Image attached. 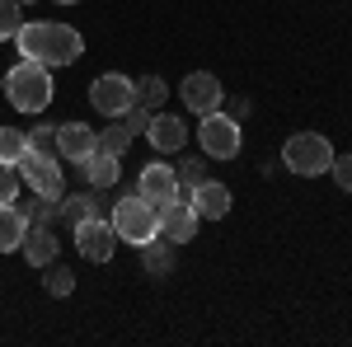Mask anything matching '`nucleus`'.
I'll return each mask as SVG.
<instances>
[{
    "mask_svg": "<svg viewBox=\"0 0 352 347\" xmlns=\"http://www.w3.org/2000/svg\"><path fill=\"white\" fill-rule=\"evenodd\" d=\"M14 43H19V56L43 61L47 71H52V66H71V61H80V56H85V38L71 24H56V19L24 24L19 33H14Z\"/></svg>",
    "mask_w": 352,
    "mask_h": 347,
    "instance_id": "nucleus-1",
    "label": "nucleus"
},
{
    "mask_svg": "<svg viewBox=\"0 0 352 347\" xmlns=\"http://www.w3.org/2000/svg\"><path fill=\"white\" fill-rule=\"evenodd\" d=\"M5 94H10V104L19 108V113H43V108L52 104V94H56L52 71H47L43 61L19 56V66L5 71Z\"/></svg>",
    "mask_w": 352,
    "mask_h": 347,
    "instance_id": "nucleus-2",
    "label": "nucleus"
},
{
    "mask_svg": "<svg viewBox=\"0 0 352 347\" xmlns=\"http://www.w3.org/2000/svg\"><path fill=\"white\" fill-rule=\"evenodd\" d=\"M113 230H118V240L132 244V249L151 244L155 235H160V225H155V202H146L141 192L113 202Z\"/></svg>",
    "mask_w": 352,
    "mask_h": 347,
    "instance_id": "nucleus-3",
    "label": "nucleus"
},
{
    "mask_svg": "<svg viewBox=\"0 0 352 347\" xmlns=\"http://www.w3.org/2000/svg\"><path fill=\"white\" fill-rule=\"evenodd\" d=\"M282 164L300 174V179H315V174H329V164H333V146H329V136L320 132H296L287 146H282Z\"/></svg>",
    "mask_w": 352,
    "mask_h": 347,
    "instance_id": "nucleus-4",
    "label": "nucleus"
},
{
    "mask_svg": "<svg viewBox=\"0 0 352 347\" xmlns=\"http://www.w3.org/2000/svg\"><path fill=\"white\" fill-rule=\"evenodd\" d=\"M197 141H202V155L207 160H235L244 146V132H240V117H230V113H202V122H197Z\"/></svg>",
    "mask_w": 352,
    "mask_h": 347,
    "instance_id": "nucleus-5",
    "label": "nucleus"
},
{
    "mask_svg": "<svg viewBox=\"0 0 352 347\" xmlns=\"http://www.w3.org/2000/svg\"><path fill=\"white\" fill-rule=\"evenodd\" d=\"M14 169H19V179L33 188V197H61V192H66V174H61L56 155H43V150H24V160L14 164Z\"/></svg>",
    "mask_w": 352,
    "mask_h": 347,
    "instance_id": "nucleus-6",
    "label": "nucleus"
},
{
    "mask_svg": "<svg viewBox=\"0 0 352 347\" xmlns=\"http://www.w3.org/2000/svg\"><path fill=\"white\" fill-rule=\"evenodd\" d=\"M89 104L99 108L104 117H122V113L136 104V80H132V76L109 71V76H99V80L89 85Z\"/></svg>",
    "mask_w": 352,
    "mask_h": 347,
    "instance_id": "nucleus-7",
    "label": "nucleus"
},
{
    "mask_svg": "<svg viewBox=\"0 0 352 347\" xmlns=\"http://www.w3.org/2000/svg\"><path fill=\"white\" fill-rule=\"evenodd\" d=\"M71 230H76V249H80V258H89V263H109V258H113V249H118V230H113V221L89 216V221H76Z\"/></svg>",
    "mask_w": 352,
    "mask_h": 347,
    "instance_id": "nucleus-8",
    "label": "nucleus"
},
{
    "mask_svg": "<svg viewBox=\"0 0 352 347\" xmlns=\"http://www.w3.org/2000/svg\"><path fill=\"white\" fill-rule=\"evenodd\" d=\"M155 225H160V240H169L174 249H179V244H188L192 235H197L202 216L192 212V202H188V197H174V202L155 207Z\"/></svg>",
    "mask_w": 352,
    "mask_h": 347,
    "instance_id": "nucleus-9",
    "label": "nucleus"
},
{
    "mask_svg": "<svg viewBox=\"0 0 352 347\" xmlns=\"http://www.w3.org/2000/svg\"><path fill=\"white\" fill-rule=\"evenodd\" d=\"M179 99L188 104V113H217L221 104H226V89H221V80L212 76V71H192L188 80L179 85Z\"/></svg>",
    "mask_w": 352,
    "mask_h": 347,
    "instance_id": "nucleus-10",
    "label": "nucleus"
},
{
    "mask_svg": "<svg viewBox=\"0 0 352 347\" xmlns=\"http://www.w3.org/2000/svg\"><path fill=\"white\" fill-rule=\"evenodd\" d=\"M99 150V132L85 122H56V160L66 164H85Z\"/></svg>",
    "mask_w": 352,
    "mask_h": 347,
    "instance_id": "nucleus-11",
    "label": "nucleus"
},
{
    "mask_svg": "<svg viewBox=\"0 0 352 347\" xmlns=\"http://www.w3.org/2000/svg\"><path fill=\"white\" fill-rule=\"evenodd\" d=\"M136 192H141L146 202H155V207L174 202V197H184V188H179V174H174V164H160V160H151L146 169H141V179H136Z\"/></svg>",
    "mask_w": 352,
    "mask_h": 347,
    "instance_id": "nucleus-12",
    "label": "nucleus"
},
{
    "mask_svg": "<svg viewBox=\"0 0 352 347\" xmlns=\"http://www.w3.org/2000/svg\"><path fill=\"white\" fill-rule=\"evenodd\" d=\"M184 197L192 202V212L202 216V221H226V212H230V188L217 183V179H202V183L188 188Z\"/></svg>",
    "mask_w": 352,
    "mask_h": 347,
    "instance_id": "nucleus-13",
    "label": "nucleus"
},
{
    "mask_svg": "<svg viewBox=\"0 0 352 347\" xmlns=\"http://www.w3.org/2000/svg\"><path fill=\"white\" fill-rule=\"evenodd\" d=\"M146 136H151V146H155L160 155H174V150H184V146H188V122H184V117H174V113H151Z\"/></svg>",
    "mask_w": 352,
    "mask_h": 347,
    "instance_id": "nucleus-14",
    "label": "nucleus"
},
{
    "mask_svg": "<svg viewBox=\"0 0 352 347\" xmlns=\"http://www.w3.org/2000/svg\"><path fill=\"white\" fill-rule=\"evenodd\" d=\"M56 249H61V240L52 235V225H38V221H28L24 230V244H19V254H24L33 267H47L56 258Z\"/></svg>",
    "mask_w": 352,
    "mask_h": 347,
    "instance_id": "nucleus-15",
    "label": "nucleus"
},
{
    "mask_svg": "<svg viewBox=\"0 0 352 347\" xmlns=\"http://www.w3.org/2000/svg\"><path fill=\"white\" fill-rule=\"evenodd\" d=\"M109 212V197L104 188H89V192H61V216L76 225V221H89V216H104Z\"/></svg>",
    "mask_w": 352,
    "mask_h": 347,
    "instance_id": "nucleus-16",
    "label": "nucleus"
},
{
    "mask_svg": "<svg viewBox=\"0 0 352 347\" xmlns=\"http://www.w3.org/2000/svg\"><path fill=\"white\" fill-rule=\"evenodd\" d=\"M141 272L146 277H169L174 272V244L160 240V235L151 244H141Z\"/></svg>",
    "mask_w": 352,
    "mask_h": 347,
    "instance_id": "nucleus-17",
    "label": "nucleus"
},
{
    "mask_svg": "<svg viewBox=\"0 0 352 347\" xmlns=\"http://www.w3.org/2000/svg\"><path fill=\"white\" fill-rule=\"evenodd\" d=\"M80 169H85V179H89V188H113L122 179V164H118V155H109V150H94Z\"/></svg>",
    "mask_w": 352,
    "mask_h": 347,
    "instance_id": "nucleus-18",
    "label": "nucleus"
},
{
    "mask_svg": "<svg viewBox=\"0 0 352 347\" xmlns=\"http://www.w3.org/2000/svg\"><path fill=\"white\" fill-rule=\"evenodd\" d=\"M24 230H28V216L10 202H0V254H14L24 244Z\"/></svg>",
    "mask_w": 352,
    "mask_h": 347,
    "instance_id": "nucleus-19",
    "label": "nucleus"
},
{
    "mask_svg": "<svg viewBox=\"0 0 352 347\" xmlns=\"http://www.w3.org/2000/svg\"><path fill=\"white\" fill-rule=\"evenodd\" d=\"M164 99H169V85H164L160 76H141V80H136V104H141V108L160 113Z\"/></svg>",
    "mask_w": 352,
    "mask_h": 347,
    "instance_id": "nucleus-20",
    "label": "nucleus"
},
{
    "mask_svg": "<svg viewBox=\"0 0 352 347\" xmlns=\"http://www.w3.org/2000/svg\"><path fill=\"white\" fill-rule=\"evenodd\" d=\"M132 146V132L122 127V117H109V127L99 132V150H109V155H118L122 160V150Z\"/></svg>",
    "mask_w": 352,
    "mask_h": 347,
    "instance_id": "nucleus-21",
    "label": "nucleus"
},
{
    "mask_svg": "<svg viewBox=\"0 0 352 347\" xmlns=\"http://www.w3.org/2000/svg\"><path fill=\"white\" fill-rule=\"evenodd\" d=\"M28 150V136L19 127H0V164H19Z\"/></svg>",
    "mask_w": 352,
    "mask_h": 347,
    "instance_id": "nucleus-22",
    "label": "nucleus"
},
{
    "mask_svg": "<svg viewBox=\"0 0 352 347\" xmlns=\"http://www.w3.org/2000/svg\"><path fill=\"white\" fill-rule=\"evenodd\" d=\"M43 287H47L52 295H71V291H76V272H71V267H61L52 258V263H47V277H43Z\"/></svg>",
    "mask_w": 352,
    "mask_h": 347,
    "instance_id": "nucleus-23",
    "label": "nucleus"
},
{
    "mask_svg": "<svg viewBox=\"0 0 352 347\" xmlns=\"http://www.w3.org/2000/svg\"><path fill=\"white\" fill-rule=\"evenodd\" d=\"M19 5H24V0H0V43H5V38H14V33L24 28Z\"/></svg>",
    "mask_w": 352,
    "mask_h": 347,
    "instance_id": "nucleus-24",
    "label": "nucleus"
},
{
    "mask_svg": "<svg viewBox=\"0 0 352 347\" xmlns=\"http://www.w3.org/2000/svg\"><path fill=\"white\" fill-rule=\"evenodd\" d=\"M174 174H179V188L188 192V188H197V183H202V179H207V160H202V155H188V160L179 164Z\"/></svg>",
    "mask_w": 352,
    "mask_h": 347,
    "instance_id": "nucleus-25",
    "label": "nucleus"
},
{
    "mask_svg": "<svg viewBox=\"0 0 352 347\" xmlns=\"http://www.w3.org/2000/svg\"><path fill=\"white\" fill-rule=\"evenodd\" d=\"M24 216H28V221H38V225H52L56 216H61V197H38Z\"/></svg>",
    "mask_w": 352,
    "mask_h": 347,
    "instance_id": "nucleus-26",
    "label": "nucleus"
},
{
    "mask_svg": "<svg viewBox=\"0 0 352 347\" xmlns=\"http://www.w3.org/2000/svg\"><path fill=\"white\" fill-rule=\"evenodd\" d=\"M28 150L56 155V122H47V127H33V132H28Z\"/></svg>",
    "mask_w": 352,
    "mask_h": 347,
    "instance_id": "nucleus-27",
    "label": "nucleus"
},
{
    "mask_svg": "<svg viewBox=\"0 0 352 347\" xmlns=\"http://www.w3.org/2000/svg\"><path fill=\"white\" fill-rule=\"evenodd\" d=\"M19 183H24L19 169H14V164H0V202H14V197H19Z\"/></svg>",
    "mask_w": 352,
    "mask_h": 347,
    "instance_id": "nucleus-28",
    "label": "nucleus"
},
{
    "mask_svg": "<svg viewBox=\"0 0 352 347\" xmlns=\"http://www.w3.org/2000/svg\"><path fill=\"white\" fill-rule=\"evenodd\" d=\"M122 127L132 136H146V127H151V108H141V104H132L127 113H122Z\"/></svg>",
    "mask_w": 352,
    "mask_h": 347,
    "instance_id": "nucleus-29",
    "label": "nucleus"
},
{
    "mask_svg": "<svg viewBox=\"0 0 352 347\" xmlns=\"http://www.w3.org/2000/svg\"><path fill=\"white\" fill-rule=\"evenodd\" d=\"M329 174H333V183L343 188V192H352V155H333Z\"/></svg>",
    "mask_w": 352,
    "mask_h": 347,
    "instance_id": "nucleus-30",
    "label": "nucleus"
},
{
    "mask_svg": "<svg viewBox=\"0 0 352 347\" xmlns=\"http://www.w3.org/2000/svg\"><path fill=\"white\" fill-rule=\"evenodd\" d=\"M56 5H76V0H56Z\"/></svg>",
    "mask_w": 352,
    "mask_h": 347,
    "instance_id": "nucleus-31",
    "label": "nucleus"
},
{
    "mask_svg": "<svg viewBox=\"0 0 352 347\" xmlns=\"http://www.w3.org/2000/svg\"><path fill=\"white\" fill-rule=\"evenodd\" d=\"M0 89H5V76H0Z\"/></svg>",
    "mask_w": 352,
    "mask_h": 347,
    "instance_id": "nucleus-32",
    "label": "nucleus"
}]
</instances>
